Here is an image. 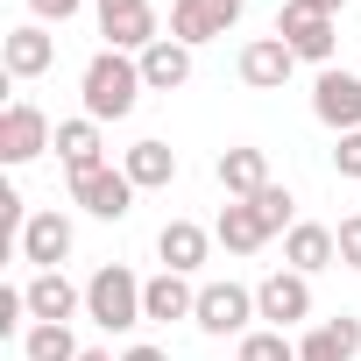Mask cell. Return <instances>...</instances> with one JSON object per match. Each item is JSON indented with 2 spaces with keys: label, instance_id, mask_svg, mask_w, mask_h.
<instances>
[{
  "label": "cell",
  "instance_id": "d6a6232c",
  "mask_svg": "<svg viewBox=\"0 0 361 361\" xmlns=\"http://www.w3.org/2000/svg\"><path fill=\"white\" fill-rule=\"evenodd\" d=\"M305 8H319V15H333V22H340V8H347V0H305Z\"/></svg>",
  "mask_w": 361,
  "mask_h": 361
},
{
  "label": "cell",
  "instance_id": "484cf974",
  "mask_svg": "<svg viewBox=\"0 0 361 361\" xmlns=\"http://www.w3.org/2000/svg\"><path fill=\"white\" fill-rule=\"evenodd\" d=\"M241 361H298V340L276 326H255V333H241Z\"/></svg>",
  "mask_w": 361,
  "mask_h": 361
},
{
  "label": "cell",
  "instance_id": "4dcf8cb0",
  "mask_svg": "<svg viewBox=\"0 0 361 361\" xmlns=\"http://www.w3.org/2000/svg\"><path fill=\"white\" fill-rule=\"evenodd\" d=\"M99 8V22H114V15H135V8H149V0H92Z\"/></svg>",
  "mask_w": 361,
  "mask_h": 361
},
{
  "label": "cell",
  "instance_id": "ac0fdd59",
  "mask_svg": "<svg viewBox=\"0 0 361 361\" xmlns=\"http://www.w3.org/2000/svg\"><path fill=\"white\" fill-rule=\"evenodd\" d=\"M192 312H199V290H192V276L163 269V276H149V283H142V319L170 326V319H192Z\"/></svg>",
  "mask_w": 361,
  "mask_h": 361
},
{
  "label": "cell",
  "instance_id": "d6986e66",
  "mask_svg": "<svg viewBox=\"0 0 361 361\" xmlns=\"http://www.w3.org/2000/svg\"><path fill=\"white\" fill-rule=\"evenodd\" d=\"M57 156H64V170H71V177H85V170H106L99 121H92V114H78V121H57Z\"/></svg>",
  "mask_w": 361,
  "mask_h": 361
},
{
  "label": "cell",
  "instance_id": "e0dca14e",
  "mask_svg": "<svg viewBox=\"0 0 361 361\" xmlns=\"http://www.w3.org/2000/svg\"><path fill=\"white\" fill-rule=\"evenodd\" d=\"M156 255H163V269L192 276V269H206V255H213V234H206L199 220H170V227L156 234Z\"/></svg>",
  "mask_w": 361,
  "mask_h": 361
},
{
  "label": "cell",
  "instance_id": "8992f818",
  "mask_svg": "<svg viewBox=\"0 0 361 361\" xmlns=\"http://www.w3.org/2000/svg\"><path fill=\"white\" fill-rule=\"evenodd\" d=\"M71 206H85L92 220H128L135 213V177L128 170H85V177H71Z\"/></svg>",
  "mask_w": 361,
  "mask_h": 361
},
{
  "label": "cell",
  "instance_id": "f546056e",
  "mask_svg": "<svg viewBox=\"0 0 361 361\" xmlns=\"http://www.w3.org/2000/svg\"><path fill=\"white\" fill-rule=\"evenodd\" d=\"M206 15H213V22H220V36H227V29L248 15V0H206Z\"/></svg>",
  "mask_w": 361,
  "mask_h": 361
},
{
  "label": "cell",
  "instance_id": "4316f807",
  "mask_svg": "<svg viewBox=\"0 0 361 361\" xmlns=\"http://www.w3.org/2000/svg\"><path fill=\"white\" fill-rule=\"evenodd\" d=\"M333 241H340V269H361V213H347L333 227Z\"/></svg>",
  "mask_w": 361,
  "mask_h": 361
},
{
  "label": "cell",
  "instance_id": "7a4b0ae2",
  "mask_svg": "<svg viewBox=\"0 0 361 361\" xmlns=\"http://www.w3.org/2000/svg\"><path fill=\"white\" fill-rule=\"evenodd\" d=\"M85 319L106 326V333H135V326H142V276L121 269V262L92 269V283H85Z\"/></svg>",
  "mask_w": 361,
  "mask_h": 361
},
{
  "label": "cell",
  "instance_id": "52a82bcc",
  "mask_svg": "<svg viewBox=\"0 0 361 361\" xmlns=\"http://www.w3.org/2000/svg\"><path fill=\"white\" fill-rule=\"evenodd\" d=\"M255 312H262L276 333H290L298 319H312V276H298V269L262 276V283H255Z\"/></svg>",
  "mask_w": 361,
  "mask_h": 361
},
{
  "label": "cell",
  "instance_id": "cb8c5ba5",
  "mask_svg": "<svg viewBox=\"0 0 361 361\" xmlns=\"http://www.w3.org/2000/svg\"><path fill=\"white\" fill-rule=\"evenodd\" d=\"M170 36L185 43V50H199V43L220 36V22L206 15V0H170Z\"/></svg>",
  "mask_w": 361,
  "mask_h": 361
},
{
  "label": "cell",
  "instance_id": "4fadbf2b",
  "mask_svg": "<svg viewBox=\"0 0 361 361\" xmlns=\"http://www.w3.org/2000/svg\"><path fill=\"white\" fill-rule=\"evenodd\" d=\"M71 220L64 213H29V227H22V262H36V269H64V255H71Z\"/></svg>",
  "mask_w": 361,
  "mask_h": 361
},
{
  "label": "cell",
  "instance_id": "30bf717a",
  "mask_svg": "<svg viewBox=\"0 0 361 361\" xmlns=\"http://www.w3.org/2000/svg\"><path fill=\"white\" fill-rule=\"evenodd\" d=\"M312 114H319L333 135H354V128H361V78H354V71H319Z\"/></svg>",
  "mask_w": 361,
  "mask_h": 361
},
{
  "label": "cell",
  "instance_id": "2e32d148",
  "mask_svg": "<svg viewBox=\"0 0 361 361\" xmlns=\"http://www.w3.org/2000/svg\"><path fill=\"white\" fill-rule=\"evenodd\" d=\"M361 354V319L340 312V319H319L305 340H298V361H354Z\"/></svg>",
  "mask_w": 361,
  "mask_h": 361
},
{
  "label": "cell",
  "instance_id": "83f0119b",
  "mask_svg": "<svg viewBox=\"0 0 361 361\" xmlns=\"http://www.w3.org/2000/svg\"><path fill=\"white\" fill-rule=\"evenodd\" d=\"M333 170H340V177H354V185H361V128L333 142Z\"/></svg>",
  "mask_w": 361,
  "mask_h": 361
},
{
  "label": "cell",
  "instance_id": "d4e9b609",
  "mask_svg": "<svg viewBox=\"0 0 361 361\" xmlns=\"http://www.w3.org/2000/svg\"><path fill=\"white\" fill-rule=\"evenodd\" d=\"M248 206L262 213V227H269V234H290V227H298V199H290L283 185H262V192H255Z\"/></svg>",
  "mask_w": 361,
  "mask_h": 361
},
{
  "label": "cell",
  "instance_id": "7402d4cb",
  "mask_svg": "<svg viewBox=\"0 0 361 361\" xmlns=\"http://www.w3.org/2000/svg\"><path fill=\"white\" fill-rule=\"evenodd\" d=\"M99 36H106V50H121V57H142V50H156V43H163V22H156V8H135V15H114V22H99Z\"/></svg>",
  "mask_w": 361,
  "mask_h": 361
},
{
  "label": "cell",
  "instance_id": "44dd1931",
  "mask_svg": "<svg viewBox=\"0 0 361 361\" xmlns=\"http://www.w3.org/2000/svg\"><path fill=\"white\" fill-rule=\"evenodd\" d=\"M142 85H149V92H177V85H192V50L177 43V36H163L156 50H142Z\"/></svg>",
  "mask_w": 361,
  "mask_h": 361
},
{
  "label": "cell",
  "instance_id": "277c9868",
  "mask_svg": "<svg viewBox=\"0 0 361 361\" xmlns=\"http://www.w3.org/2000/svg\"><path fill=\"white\" fill-rule=\"evenodd\" d=\"M248 319H262L248 283H206V290H199V312H192V326H199V333H213V340H227V333H234V340H241V333H255Z\"/></svg>",
  "mask_w": 361,
  "mask_h": 361
},
{
  "label": "cell",
  "instance_id": "6da1fadb",
  "mask_svg": "<svg viewBox=\"0 0 361 361\" xmlns=\"http://www.w3.org/2000/svg\"><path fill=\"white\" fill-rule=\"evenodd\" d=\"M142 92H149L142 85V57H121V50H99L85 64V78H78V99H85L92 121H128Z\"/></svg>",
  "mask_w": 361,
  "mask_h": 361
},
{
  "label": "cell",
  "instance_id": "836d02e7",
  "mask_svg": "<svg viewBox=\"0 0 361 361\" xmlns=\"http://www.w3.org/2000/svg\"><path fill=\"white\" fill-rule=\"evenodd\" d=\"M78 361H114V354H106V347H85V354H78Z\"/></svg>",
  "mask_w": 361,
  "mask_h": 361
},
{
  "label": "cell",
  "instance_id": "9c48e42d",
  "mask_svg": "<svg viewBox=\"0 0 361 361\" xmlns=\"http://www.w3.org/2000/svg\"><path fill=\"white\" fill-rule=\"evenodd\" d=\"M22 290H29V319L36 326H71V312H85V290L64 269H36Z\"/></svg>",
  "mask_w": 361,
  "mask_h": 361
},
{
  "label": "cell",
  "instance_id": "5bb4252c",
  "mask_svg": "<svg viewBox=\"0 0 361 361\" xmlns=\"http://www.w3.org/2000/svg\"><path fill=\"white\" fill-rule=\"evenodd\" d=\"M340 262V241H333V227H319V220H298L290 234H283V269H298V276H319V269H333Z\"/></svg>",
  "mask_w": 361,
  "mask_h": 361
},
{
  "label": "cell",
  "instance_id": "3957f363",
  "mask_svg": "<svg viewBox=\"0 0 361 361\" xmlns=\"http://www.w3.org/2000/svg\"><path fill=\"white\" fill-rule=\"evenodd\" d=\"M276 36L290 43V57H298V64H319V71H333V50H340V22H333V15L305 8V0H283Z\"/></svg>",
  "mask_w": 361,
  "mask_h": 361
},
{
  "label": "cell",
  "instance_id": "7c38bea8",
  "mask_svg": "<svg viewBox=\"0 0 361 361\" xmlns=\"http://www.w3.org/2000/svg\"><path fill=\"white\" fill-rule=\"evenodd\" d=\"M0 57H8V78H43V71L57 64V36H50L43 22H22V29H8Z\"/></svg>",
  "mask_w": 361,
  "mask_h": 361
},
{
  "label": "cell",
  "instance_id": "5b68a950",
  "mask_svg": "<svg viewBox=\"0 0 361 361\" xmlns=\"http://www.w3.org/2000/svg\"><path fill=\"white\" fill-rule=\"evenodd\" d=\"M43 149H57V128L36 99H8L0 114V163H36Z\"/></svg>",
  "mask_w": 361,
  "mask_h": 361
},
{
  "label": "cell",
  "instance_id": "603a6c76",
  "mask_svg": "<svg viewBox=\"0 0 361 361\" xmlns=\"http://www.w3.org/2000/svg\"><path fill=\"white\" fill-rule=\"evenodd\" d=\"M78 333L71 326H29L22 333V361H78Z\"/></svg>",
  "mask_w": 361,
  "mask_h": 361
},
{
  "label": "cell",
  "instance_id": "8fae6325",
  "mask_svg": "<svg viewBox=\"0 0 361 361\" xmlns=\"http://www.w3.org/2000/svg\"><path fill=\"white\" fill-rule=\"evenodd\" d=\"M213 177H220V192H227V199H255L262 185H276V177H269V156L248 149V142L220 149V156H213Z\"/></svg>",
  "mask_w": 361,
  "mask_h": 361
},
{
  "label": "cell",
  "instance_id": "1f68e13d",
  "mask_svg": "<svg viewBox=\"0 0 361 361\" xmlns=\"http://www.w3.org/2000/svg\"><path fill=\"white\" fill-rule=\"evenodd\" d=\"M121 361H170V354H163V347H149V340H142V347H128V354H121Z\"/></svg>",
  "mask_w": 361,
  "mask_h": 361
},
{
  "label": "cell",
  "instance_id": "ba28073f",
  "mask_svg": "<svg viewBox=\"0 0 361 361\" xmlns=\"http://www.w3.org/2000/svg\"><path fill=\"white\" fill-rule=\"evenodd\" d=\"M234 71H241V85H248V92H283V85H290V71H298V57H290V43H283V36H255V43L241 50V64H234Z\"/></svg>",
  "mask_w": 361,
  "mask_h": 361
},
{
  "label": "cell",
  "instance_id": "ffe728a7",
  "mask_svg": "<svg viewBox=\"0 0 361 361\" xmlns=\"http://www.w3.org/2000/svg\"><path fill=\"white\" fill-rule=\"evenodd\" d=\"M121 170L135 177V192H163V185H177V149L170 142H135V149H121Z\"/></svg>",
  "mask_w": 361,
  "mask_h": 361
},
{
  "label": "cell",
  "instance_id": "9a60e30c",
  "mask_svg": "<svg viewBox=\"0 0 361 361\" xmlns=\"http://www.w3.org/2000/svg\"><path fill=\"white\" fill-rule=\"evenodd\" d=\"M213 241H220L227 255H255V248H269L276 234L262 227V213H255L248 199H227V206H220V220H213Z\"/></svg>",
  "mask_w": 361,
  "mask_h": 361
},
{
  "label": "cell",
  "instance_id": "f1b7e54d",
  "mask_svg": "<svg viewBox=\"0 0 361 361\" xmlns=\"http://www.w3.org/2000/svg\"><path fill=\"white\" fill-rule=\"evenodd\" d=\"M78 8H85V0H29V15H36L43 29H50V22H71Z\"/></svg>",
  "mask_w": 361,
  "mask_h": 361
}]
</instances>
